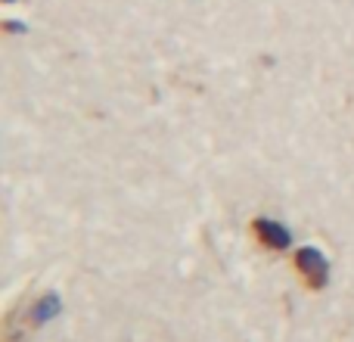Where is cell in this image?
Here are the masks:
<instances>
[{
    "mask_svg": "<svg viewBox=\"0 0 354 342\" xmlns=\"http://www.w3.org/2000/svg\"><path fill=\"white\" fill-rule=\"evenodd\" d=\"M3 28H6V31H12V35H19V31H25V22H6Z\"/></svg>",
    "mask_w": 354,
    "mask_h": 342,
    "instance_id": "cell-4",
    "label": "cell"
},
{
    "mask_svg": "<svg viewBox=\"0 0 354 342\" xmlns=\"http://www.w3.org/2000/svg\"><path fill=\"white\" fill-rule=\"evenodd\" d=\"M59 312H62L59 293H44L41 299H37L35 305L28 308V324L31 327H41V324H47V321H53Z\"/></svg>",
    "mask_w": 354,
    "mask_h": 342,
    "instance_id": "cell-3",
    "label": "cell"
},
{
    "mask_svg": "<svg viewBox=\"0 0 354 342\" xmlns=\"http://www.w3.org/2000/svg\"><path fill=\"white\" fill-rule=\"evenodd\" d=\"M252 231H255V237L261 240L268 249H289V243H292V237H289V231L280 224V221H270V218H258L255 224H252Z\"/></svg>",
    "mask_w": 354,
    "mask_h": 342,
    "instance_id": "cell-2",
    "label": "cell"
},
{
    "mask_svg": "<svg viewBox=\"0 0 354 342\" xmlns=\"http://www.w3.org/2000/svg\"><path fill=\"white\" fill-rule=\"evenodd\" d=\"M295 268H299V274L305 277L311 289H324L330 283V262L317 246H301L295 252Z\"/></svg>",
    "mask_w": 354,
    "mask_h": 342,
    "instance_id": "cell-1",
    "label": "cell"
},
{
    "mask_svg": "<svg viewBox=\"0 0 354 342\" xmlns=\"http://www.w3.org/2000/svg\"><path fill=\"white\" fill-rule=\"evenodd\" d=\"M3 3H12V0H3Z\"/></svg>",
    "mask_w": 354,
    "mask_h": 342,
    "instance_id": "cell-5",
    "label": "cell"
}]
</instances>
